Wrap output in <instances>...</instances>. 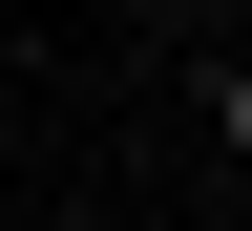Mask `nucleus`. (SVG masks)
I'll return each instance as SVG.
<instances>
[{
	"mask_svg": "<svg viewBox=\"0 0 252 231\" xmlns=\"http://www.w3.org/2000/svg\"><path fill=\"white\" fill-rule=\"evenodd\" d=\"M210 147H231V168H252V63H210Z\"/></svg>",
	"mask_w": 252,
	"mask_h": 231,
	"instance_id": "1",
	"label": "nucleus"
},
{
	"mask_svg": "<svg viewBox=\"0 0 252 231\" xmlns=\"http://www.w3.org/2000/svg\"><path fill=\"white\" fill-rule=\"evenodd\" d=\"M0 168H21V126H0Z\"/></svg>",
	"mask_w": 252,
	"mask_h": 231,
	"instance_id": "2",
	"label": "nucleus"
}]
</instances>
